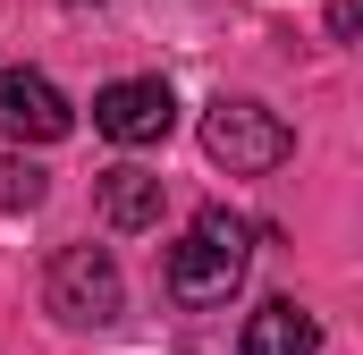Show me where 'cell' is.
Returning a JSON list of instances; mask_svg holds the SVG:
<instances>
[{
	"label": "cell",
	"mask_w": 363,
	"mask_h": 355,
	"mask_svg": "<svg viewBox=\"0 0 363 355\" xmlns=\"http://www.w3.org/2000/svg\"><path fill=\"white\" fill-rule=\"evenodd\" d=\"M93 127L110 136V144H161L169 127H178V102L161 77H118V85L93 93Z\"/></svg>",
	"instance_id": "4"
},
{
	"label": "cell",
	"mask_w": 363,
	"mask_h": 355,
	"mask_svg": "<svg viewBox=\"0 0 363 355\" xmlns=\"http://www.w3.org/2000/svg\"><path fill=\"white\" fill-rule=\"evenodd\" d=\"M245 263H254V229L211 203V212H194V229L178 237V254H169V296H178L186 313H211V305L237 296Z\"/></svg>",
	"instance_id": "1"
},
{
	"label": "cell",
	"mask_w": 363,
	"mask_h": 355,
	"mask_svg": "<svg viewBox=\"0 0 363 355\" xmlns=\"http://www.w3.org/2000/svg\"><path fill=\"white\" fill-rule=\"evenodd\" d=\"M43 195H51V178L34 170V161H17V153L0 161V203H9V212H34Z\"/></svg>",
	"instance_id": "8"
},
{
	"label": "cell",
	"mask_w": 363,
	"mask_h": 355,
	"mask_svg": "<svg viewBox=\"0 0 363 355\" xmlns=\"http://www.w3.org/2000/svg\"><path fill=\"white\" fill-rule=\"evenodd\" d=\"M203 153L220 161L228 178H262V170H279L287 153H296V136H287V119L279 110H262V102H211L203 110Z\"/></svg>",
	"instance_id": "2"
},
{
	"label": "cell",
	"mask_w": 363,
	"mask_h": 355,
	"mask_svg": "<svg viewBox=\"0 0 363 355\" xmlns=\"http://www.w3.org/2000/svg\"><path fill=\"white\" fill-rule=\"evenodd\" d=\"M68 127H77V110H68V93L51 85V77L0 68V136L9 144H60Z\"/></svg>",
	"instance_id": "5"
},
{
	"label": "cell",
	"mask_w": 363,
	"mask_h": 355,
	"mask_svg": "<svg viewBox=\"0 0 363 355\" xmlns=\"http://www.w3.org/2000/svg\"><path fill=\"white\" fill-rule=\"evenodd\" d=\"M245 355H321V322L296 296H271L262 313H245Z\"/></svg>",
	"instance_id": "6"
},
{
	"label": "cell",
	"mask_w": 363,
	"mask_h": 355,
	"mask_svg": "<svg viewBox=\"0 0 363 355\" xmlns=\"http://www.w3.org/2000/svg\"><path fill=\"white\" fill-rule=\"evenodd\" d=\"M93 203H101L110 229H152V220H161V178L135 170V161H118V170L93 178Z\"/></svg>",
	"instance_id": "7"
},
{
	"label": "cell",
	"mask_w": 363,
	"mask_h": 355,
	"mask_svg": "<svg viewBox=\"0 0 363 355\" xmlns=\"http://www.w3.org/2000/svg\"><path fill=\"white\" fill-rule=\"evenodd\" d=\"M43 296H51V313L77 322V330H101V322L127 313V279H118V263H110L101 246H60V254H51V279H43Z\"/></svg>",
	"instance_id": "3"
}]
</instances>
